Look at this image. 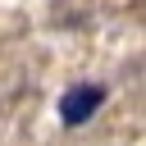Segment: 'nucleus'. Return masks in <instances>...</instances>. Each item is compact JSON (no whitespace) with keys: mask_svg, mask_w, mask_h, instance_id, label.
<instances>
[{"mask_svg":"<svg viewBox=\"0 0 146 146\" xmlns=\"http://www.w3.org/2000/svg\"><path fill=\"white\" fill-rule=\"evenodd\" d=\"M100 105H105V87L100 82H78V87H68L59 96V123L64 128H82Z\"/></svg>","mask_w":146,"mask_h":146,"instance_id":"obj_1","label":"nucleus"}]
</instances>
